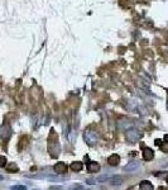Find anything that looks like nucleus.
Returning a JSON list of instances; mask_svg holds the SVG:
<instances>
[{
	"instance_id": "nucleus-1",
	"label": "nucleus",
	"mask_w": 168,
	"mask_h": 190,
	"mask_svg": "<svg viewBox=\"0 0 168 190\" xmlns=\"http://www.w3.org/2000/svg\"><path fill=\"white\" fill-rule=\"evenodd\" d=\"M48 152L51 155V157L56 159L58 155H60L61 147H60V143H58V138H54V141H52L51 138H48Z\"/></svg>"
},
{
	"instance_id": "nucleus-2",
	"label": "nucleus",
	"mask_w": 168,
	"mask_h": 190,
	"mask_svg": "<svg viewBox=\"0 0 168 190\" xmlns=\"http://www.w3.org/2000/svg\"><path fill=\"white\" fill-rule=\"evenodd\" d=\"M83 140L85 142L89 144V146H94L97 140H99V136L95 131H91V129H86L85 132H83Z\"/></svg>"
},
{
	"instance_id": "nucleus-3",
	"label": "nucleus",
	"mask_w": 168,
	"mask_h": 190,
	"mask_svg": "<svg viewBox=\"0 0 168 190\" xmlns=\"http://www.w3.org/2000/svg\"><path fill=\"white\" fill-rule=\"evenodd\" d=\"M139 138H140V133H139L138 129H135V128H130V129H128V131H127V140H128L130 143H135V142H138Z\"/></svg>"
},
{
	"instance_id": "nucleus-4",
	"label": "nucleus",
	"mask_w": 168,
	"mask_h": 190,
	"mask_svg": "<svg viewBox=\"0 0 168 190\" xmlns=\"http://www.w3.org/2000/svg\"><path fill=\"white\" fill-rule=\"evenodd\" d=\"M12 136V128L8 123H4L0 127V137H2L3 141H8Z\"/></svg>"
},
{
	"instance_id": "nucleus-5",
	"label": "nucleus",
	"mask_w": 168,
	"mask_h": 190,
	"mask_svg": "<svg viewBox=\"0 0 168 190\" xmlns=\"http://www.w3.org/2000/svg\"><path fill=\"white\" fill-rule=\"evenodd\" d=\"M53 170L57 175H65L67 172V170H68V167H67V165L65 162H57L53 167Z\"/></svg>"
},
{
	"instance_id": "nucleus-6",
	"label": "nucleus",
	"mask_w": 168,
	"mask_h": 190,
	"mask_svg": "<svg viewBox=\"0 0 168 190\" xmlns=\"http://www.w3.org/2000/svg\"><path fill=\"white\" fill-rule=\"evenodd\" d=\"M143 159L145 161H152L154 159V152L149 147H143Z\"/></svg>"
},
{
	"instance_id": "nucleus-7",
	"label": "nucleus",
	"mask_w": 168,
	"mask_h": 190,
	"mask_svg": "<svg viewBox=\"0 0 168 190\" xmlns=\"http://www.w3.org/2000/svg\"><path fill=\"white\" fill-rule=\"evenodd\" d=\"M139 166H140V162L139 161H133V162H129L128 165H125L124 170L128 171V172H131V171H135Z\"/></svg>"
},
{
	"instance_id": "nucleus-8",
	"label": "nucleus",
	"mask_w": 168,
	"mask_h": 190,
	"mask_svg": "<svg viewBox=\"0 0 168 190\" xmlns=\"http://www.w3.org/2000/svg\"><path fill=\"white\" fill-rule=\"evenodd\" d=\"M119 162H120V157H119V155H116V153L111 155V156L107 159V163H109L110 166H116V165H119Z\"/></svg>"
},
{
	"instance_id": "nucleus-9",
	"label": "nucleus",
	"mask_w": 168,
	"mask_h": 190,
	"mask_svg": "<svg viewBox=\"0 0 168 190\" xmlns=\"http://www.w3.org/2000/svg\"><path fill=\"white\" fill-rule=\"evenodd\" d=\"M139 190H154V188H153L152 184H150V181L143 180L142 183L139 184Z\"/></svg>"
},
{
	"instance_id": "nucleus-10",
	"label": "nucleus",
	"mask_w": 168,
	"mask_h": 190,
	"mask_svg": "<svg viewBox=\"0 0 168 190\" xmlns=\"http://www.w3.org/2000/svg\"><path fill=\"white\" fill-rule=\"evenodd\" d=\"M87 171L89 172H99L100 171V165H99L97 162L92 161V162H90L89 165H87Z\"/></svg>"
},
{
	"instance_id": "nucleus-11",
	"label": "nucleus",
	"mask_w": 168,
	"mask_h": 190,
	"mask_svg": "<svg viewBox=\"0 0 168 190\" xmlns=\"http://www.w3.org/2000/svg\"><path fill=\"white\" fill-rule=\"evenodd\" d=\"M6 171L8 172H18L19 171V167L18 165H16L15 162H9V163H6Z\"/></svg>"
},
{
	"instance_id": "nucleus-12",
	"label": "nucleus",
	"mask_w": 168,
	"mask_h": 190,
	"mask_svg": "<svg viewBox=\"0 0 168 190\" xmlns=\"http://www.w3.org/2000/svg\"><path fill=\"white\" fill-rule=\"evenodd\" d=\"M82 167H83V165H82V162H80V161H76V162H72L71 163V170L75 171V172L81 171Z\"/></svg>"
},
{
	"instance_id": "nucleus-13",
	"label": "nucleus",
	"mask_w": 168,
	"mask_h": 190,
	"mask_svg": "<svg viewBox=\"0 0 168 190\" xmlns=\"http://www.w3.org/2000/svg\"><path fill=\"white\" fill-rule=\"evenodd\" d=\"M123 177L121 176H114V177H110V181H111V184L113 185H120L123 184Z\"/></svg>"
},
{
	"instance_id": "nucleus-14",
	"label": "nucleus",
	"mask_w": 168,
	"mask_h": 190,
	"mask_svg": "<svg viewBox=\"0 0 168 190\" xmlns=\"http://www.w3.org/2000/svg\"><path fill=\"white\" fill-rule=\"evenodd\" d=\"M107 180H110V177H109L107 175L97 176V179H96V183H104V181H107Z\"/></svg>"
},
{
	"instance_id": "nucleus-15",
	"label": "nucleus",
	"mask_w": 168,
	"mask_h": 190,
	"mask_svg": "<svg viewBox=\"0 0 168 190\" xmlns=\"http://www.w3.org/2000/svg\"><path fill=\"white\" fill-rule=\"evenodd\" d=\"M159 148H161L162 152H166V153H167V152H168V142H166V143L162 142V144L159 146Z\"/></svg>"
},
{
	"instance_id": "nucleus-16",
	"label": "nucleus",
	"mask_w": 168,
	"mask_h": 190,
	"mask_svg": "<svg viewBox=\"0 0 168 190\" xmlns=\"http://www.w3.org/2000/svg\"><path fill=\"white\" fill-rule=\"evenodd\" d=\"M6 157L5 156H0V167H5L6 166Z\"/></svg>"
},
{
	"instance_id": "nucleus-17",
	"label": "nucleus",
	"mask_w": 168,
	"mask_h": 190,
	"mask_svg": "<svg viewBox=\"0 0 168 190\" xmlns=\"http://www.w3.org/2000/svg\"><path fill=\"white\" fill-rule=\"evenodd\" d=\"M167 174L168 172H154V176H157V177H166L167 176Z\"/></svg>"
},
{
	"instance_id": "nucleus-18",
	"label": "nucleus",
	"mask_w": 168,
	"mask_h": 190,
	"mask_svg": "<svg viewBox=\"0 0 168 190\" xmlns=\"http://www.w3.org/2000/svg\"><path fill=\"white\" fill-rule=\"evenodd\" d=\"M12 190H27V188H26V186H20V185H18V186H13Z\"/></svg>"
},
{
	"instance_id": "nucleus-19",
	"label": "nucleus",
	"mask_w": 168,
	"mask_h": 190,
	"mask_svg": "<svg viewBox=\"0 0 168 190\" xmlns=\"http://www.w3.org/2000/svg\"><path fill=\"white\" fill-rule=\"evenodd\" d=\"M71 190H85L81 185H73V186H71Z\"/></svg>"
},
{
	"instance_id": "nucleus-20",
	"label": "nucleus",
	"mask_w": 168,
	"mask_h": 190,
	"mask_svg": "<svg viewBox=\"0 0 168 190\" xmlns=\"http://www.w3.org/2000/svg\"><path fill=\"white\" fill-rule=\"evenodd\" d=\"M96 183V179H87L86 180V184H89V185H92V184H95Z\"/></svg>"
},
{
	"instance_id": "nucleus-21",
	"label": "nucleus",
	"mask_w": 168,
	"mask_h": 190,
	"mask_svg": "<svg viewBox=\"0 0 168 190\" xmlns=\"http://www.w3.org/2000/svg\"><path fill=\"white\" fill-rule=\"evenodd\" d=\"M154 143H156V146H161L162 144V140H156Z\"/></svg>"
},
{
	"instance_id": "nucleus-22",
	"label": "nucleus",
	"mask_w": 168,
	"mask_h": 190,
	"mask_svg": "<svg viewBox=\"0 0 168 190\" xmlns=\"http://www.w3.org/2000/svg\"><path fill=\"white\" fill-rule=\"evenodd\" d=\"M158 190H168V189H167L166 186H159V188H158Z\"/></svg>"
},
{
	"instance_id": "nucleus-23",
	"label": "nucleus",
	"mask_w": 168,
	"mask_h": 190,
	"mask_svg": "<svg viewBox=\"0 0 168 190\" xmlns=\"http://www.w3.org/2000/svg\"><path fill=\"white\" fill-rule=\"evenodd\" d=\"M164 140H166V141H168V134H166V136H164Z\"/></svg>"
},
{
	"instance_id": "nucleus-24",
	"label": "nucleus",
	"mask_w": 168,
	"mask_h": 190,
	"mask_svg": "<svg viewBox=\"0 0 168 190\" xmlns=\"http://www.w3.org/2000/svg\"><path fill=\"white\" fill-rule=\"evenodd\" d=\"M166 181H167V183H168V174H167V176H166Z\"/></svg>"
},
{
	"instance_id": "nucleus-25",
	"label": "nucleus",
	"mask_w": 168,
	"mask_h": 190,
	"mask_svg": "<svg viewBox=\"0 0 168 190\" xmlns=\"http://www.w3.org/2000/svg\"><path fill=\"white\" fill-rule=\"evenodd\" d=\"M167 108H168V104H167Z\"/></svg>"
}]
</instances>
